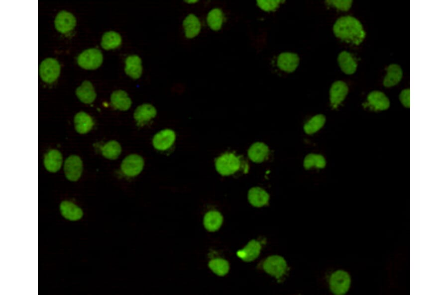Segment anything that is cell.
<instances>
[{
	"instance_id": "obj_1",
	"label": "cell",
	"mask_w": 448,
	"mask_h": 295,
	"mask_svg": "<svg viewBox=\"0 0 448 295\" xmlns=\"http://www.w3.org/2000/svg\"><path fill=\"white\" fill-rule=\"evenodd\" d=\"M333 31L337 38L356 45L361 43L365 37L362 24L350 15L338 18L333 26Z\"/></svg>"
},
{
	"instance_id": "obj_2",
	"label": "cell",
	"mask_w": 448,
	"mask_h": 295,
	"mask_svg": "<svg viewBox=\"0 0 448 295\" xmlns=\"http://www.w3.org/2000/svg\"><path fill=\"white\" fill-rule=\"evenodd\" d=\"M216 171L222 176L233 175L243 169L244 173L248 171V165L239 155L233 152L226 151L218 156L215 160Z\"/></svg>"
},
{
	"instance_id": "obj_3",
	"label": "cell",
	"mask_w": 448,
	"mask_h": 295,
	"mask_svg": "<svg viewBox=\"0 0 448 295\" xmlns=\"http://www.w3.org/2000/svg\"><path fill=\"white\" fill-rule=\"evenodd\" d=\"M144 165L145 161L141 155L137 153H130L122 160L120 169L125 177L133 178L141 173Z\"/></svg>"
},
{
	"instance_id": "obj_4",
	"label": "cell",
	"mask_w": 448,
	"mask_h": 295,
	"mask_svg": "<svg viewBox=\"0 0 448 295\" xmlns=\"http://www.w3.org/2000/svg\"><path fill=\"white\" fill-rule=\"evenodd\" d=\"M176 140L175 132L170 128H165L156 133L152 138L154 148L159 151H166L174 146Z\"/></svg>"
},
{
	"instance_id": "obj_5",
	"label": "cell",
	"mask_w": 448,
	"mask_h": 295,
	"mask_svg": "<svg viewBox=\"0 0 448 295\" xmlns=\"http://www.w3.org/2000/svg\"><path fill=\"white\" fill-rule=\"evenodd\" d=\"M103 61L101 51L96 48L85 50L78 57L77 62L79 66L86 70H95L101 66Z\"/></svg>"
},
{
	"instance_id": "obj_6",
	"label": "cell",
	"mask_w": 448,
	"mask_h": 295,
	"mask_svg": "<svg viewBox=\"0 0 448 295\" xmlns=\"http://www.w3.org/2000/svg\"><path fill=\"white\" fill-rule=\"evenodd\" d=\"M263 270L268 274L280 279L288 270L286 261L282 257L275 255L268 257L263 262Z\"/></svg>"
},
{
	"instance_id": "obj_7",
	"label": "cell",
	"mask_w": 448,
	"mask_h": 295,
	"mask_svg": "<svg viewBox=\"0 0 448 295\" xmlns=\"http://www.w3.org/2000/svg\"><path fill=\"white\" fill-rule=\"evenodd\" d=\"M60 72V66L58 62L53 58L44 60L39 67V74L43 81L51 83L58 77Z\"/></svg>"
},
{
	"instance_id": "obj_8",
	"label": "cell",
	"mask_w": 448,
	"mask_h": 295,
	"mask_svg": "<svg viewBox=\"0 0 448 295\" xmlns=\"http://www.w3.org/2000/svg\"><path fill=\"white\" fill-rule=\"evenodd\" d=\"M350 277L349 274L343 270L334 272L330 278L331 291L335 295H343L348 290L350 285Z\"/></svg>"
},
{
	"instance_id": "obj_9",
	"label": "cell",
	"mask_w": 448,
	"mask_h": 295,
	"mask_svg": "<svg viewBox=\"0 0 448 295\" xmlns=\"http://www.w3.org/2000/svg\"><path fill=\"white\" fill-rule=\"evenodd\" d=\"M157 113V110L153 105L150 103H143L137 106L135 109L133 119L137 126L142 127L155 118Z\"/></svg>"
},
{
	"instance_id": "obj_10",
	"label": "cell",
	"mask_w": 448,
	"mask_h": 295,
	"mask_svg": "<svg viewBox=\"0 0 448 295\" xmlns=\"http://www.w3.org/2000/svg\"><path fill=\"white\" fill-rule=\"evenodd\" d=\"M64 171L69 180L77 181L83 171V162L80 157L75 155L67 157L64 163Z\"/></svg>"
},
{
	"instance_id": "obj_11",
	"label": "cell",
	"mask_w": 448,
	"mask_h": 295,
	"mask_svg": "<svg viewBox=\"0 0 448 295\" xmlns=\"http://www.w3.org/2000/svg\"><path fill=\"white\" fill-rule=\"evenodd\" d=\"M348 87L346 83L341 80L334 82L330 90V101L333 108H336L344 100L348 93Z\"/></svg>"
},
{
	"instance_id": "obj_12",
	"label": "cell",
	"mask_w": 448,
	"mask_h": 295,
	"mask_svg": "<svg viewBox=\"0 0 448 295\" xmlns=\"http://www.w3.org/2000/svg\"><path fill=\"white\" fill-rule=\"evenodd\" d=\"M59 211L61 216L67 220L72 221L81 220L84 215L82 209L74 203L69 201H63L59 205Z\"/></svg>"
},
{
	"instance_id": "obj_13",
	"label": "cell",
	"mask_w": 448,
	"mask_h": 295,
	"mask_svg": "<svg viewBox=\"0 0 448 295\" xmlns=\"http://www.w3.org/2000/svg\"><path fill=\"white\" fill-rule=\"evenodd\" d=\"M76 20L70 12L65 10L60 11L56 15L55 21L56 29L62 33H67L73 30L76 25Z\"/></svg>"
},
{
	"instance_id": "obj_14",
	"label": "cell",
	"mask_w": 448,
	"mask_h": 295,
	"mask_svg": "<svg viewBox=\"0 0 448 295\" xmlns=\"http://www.w3.org/2000/svg\"><path fill=\"white\" fill-rule=\"evenodd\" d=\"M299 60L297 54L290 52H284L278 55L277 65L281 70L287 73H292L298 66Z\"/></svg>"
},
{
	"instance_id": "obj_15",
	"label": "cell",
	"mask_w": 448,
	"mask_h": 295,
	"mask_svg": "<svg viewBox=\"0 0 448 295\" xmlns=\"http://www.w3.org/2000/svg\"><path fill=\"white\" fill-rule=\"evenodd\" d=\"M142 65L141 58L137 55H131L125 60L124 72L133 79L139 78L142 73Z\"/></svg>"
},
{
	"instance_id": "obj_16",
	"label": "cell",
	"mask_w": 448,
	"mask_h": 295,
	"mask_svg": "<svg viewBox=\"0 0 448 295\" xmlns=\"http://www.w3.org/2000/svg\"><path fill=\"white\" fill-rule=\"evenodd\" d=\"M111 103L112 107L119 111H125L130 109L132 100L128 93L123 90H116L111 95Z\"/></svg>"
},
{
	"instance_id": "obj_17",
	"label": "cell",
	"mask_w": 448,
	"mask_h": 295,
	"mask_svg": "<svg viewBox=\"0 0 448 295\" xmlns=\"http://www.w3.org/2000/svg\"><path fill=\"white\" fill-rule=\"evenodd\" d=\"M268 147L262 142H255L252 144L247 151L249 158L255 163H261L265 160L269 154Z\"/></svg>"
},
{
	"instance_id": "obj_18",
	"label": "cell",
	"mask_w": 448,
	"mask_h": 295,
	"mask_svg": "<svg viewBox=\"0 0 448 295\" xmlns=\"http://www.w3.org/2000/svg\"><path fill=\"white\" fill-rule=\"evenodd\" d=\"M261 249L259 241L255 239L250 240L242 249L236 252L237 256L245 262H250L256 259Z\"/></svg>"
},
{
	"instance_id": "obj_19",
	"label": "cell",
	"mask_w": 448,
	"mask_h": 295,
	"mask_svg": "<svg viewBox=\"0 0 448 295\" xmlns=\"http://www.w3.org/2000/svg\"><path fill=\"white\" fill-rule=\"evenodd\" d=\"M368 105L375 111L387 109L390 106L388 98L383 92L373 91L370 92L367 97Z\"/></svg>"
},
{
	"instance_id": "obj_20",
	"label": "cell",
	"mask_w": 448,
	"mask_h": 295,
	"mask_svg": "<svg viewBox=\"0 0 448 295\" xmlns=\"http://www.w3.org/2000/svg\"><path fill=\"white\" fill-rule=\"evenodd\" d=\"M183 26L185 36L189 39L197 36L201 29L200 20L194 14H189L185 17L183 21Z\"/></svg>"
},
{
	"instance_id": "obj_21",
	"label": "cell",
	"mask_w": 448,
	"mask_h": 295,
	"mask_svg": "<svg viewBox=\"0 0 448 295\" xmlns=\"http://www.w3.org/2000/svg\"><path fill=\"white\" fill-rule=\"evenodd\" d=\"M76 94L79 99L85 104L92 103L97 96L92 83L88 80L84 81L82 85L76 89Z\"/></svg>"
},
{
	"instance_id": "obj_22",
	"label": "cell",
	"mask_w": 448,
	"mask_h": 295,
	"mask_svg": "<svg viewBox=\"0 0 448 295\" xmlns=\"http://www.w3.org/2000/svg\"><path fill=\"white\" fill-rule=\"evenodd\" d=\"M249 203L256 207H261L267 205L269 200L268 193L259 187L251 188L248 192Z\"/></svg>"
},
{
	"instance_id": "obj_23",
	"label": "cell",
	"mask_w": 448,
	"mask_h": 295,
	"mask_svg": "<svg viewBox=\"0 0 448 295\" xmlns=\"http://www.w3.org/2000/svg\"><path fill=\"white\" fill-rule=\"evenodd\" d=\"M74 121L76 131L82 134L90 132L94 125L91 116L84 112H80L76 114Z\"/></svg>"
},
{
	"instance_id": "obj_24",
	"label": "cell",
	"mask_w": 448,
	"mask_h": 295,
	"mask_svg": "<svg viewBox=\"0 0 448 295\" xmlns=\"http://www.w3.org/2000/svg\"><path fill=\"white\" fill-rule=\"evenodd\" d=\"M337 62L341 70L346 74H354L357 68V63L349 52L343 51L337 57Z\"/></svg>"
},
{
	"instance_id": "obj_25",
	"label": "cell",
	"mask_w": 448,
	"mask_h": 295,
	"mask_svg": "<svg viewBox=\"0 0 448 295\" xmlns=\"http://www.w3.org/2000/svg\"><path fill=\"white\" fill-rule=\"evenodd\" d=\"M62 159V155L60 151L56 149L50 150L44 156L45 167L49 172H56L60 168Z\"/></svg>"
},
{
	"instance_id": "obj_26",
	"label": "cell",
	"mask_w": 448,
	"mask_h": 295,
	"mask_svg": "<svg viewBox=\"0 0 448 295\" xmlns=\"http://www.w3.org/2000/svg\"><path fill=\"white\" fill-rule=\"evenodd\" d=\"M402 76L403 72L400 66L395 64H391L387 69L383 84L386 87L396 85L401 81Z\"/></svg>"
},
{
	"instance_id": "obj_27",
	"label": "cell",
	"mask_w": 448,
	"mask_h": 295,
	"mask_svg": "<svg viewBox=\"0 0 448 295\" xmlns=\"http://www.w3.org/2000/svg\"><path fill=\"white\" fill-rule=\"evenodd\" d=\"M223 221V217L220 213L216 211H210L205 214L203 223L207 230L214 232L220 228Z\"/></svg>"
},
{
	"instance_id": "obj_28",
	"label": "cell",
	"mask_w": 448,
	"mask_h": 295,
	"mask_svg": "<svg viewBox=\"0 0 448 295\" xmlns=\"http://www.w3.org/2000/svg\"><path fill=\"white\" fill-rule=\"evenodd\" d=\"M121 42V36L118 32L109 31L103 34L101 45L103 49L109 50L118 48Z\"/></svg>"
},
{
	"instance_id": "obj_29",
	"label": "cell",
	"mask_w": 448,
	"mask_h": 295,
	"mask_svg": "<svg viewBox=\"0 0 448 295\" xmlns=\"http://www.w3.org/2000/svg\"><path fill=\"white\" fill-rule=\"evenodd\" d=\"M101 150L103 156L105 158L110 160H114L121 154L122 147L117 141L111 140L104 145Z\"/></svg>"
},
{
	"instance_id": "obj_30",
	"label": "cell",
	"mask_w": 448,
	"mask_h": 295,
	"mask_svg": "<svg viewBox=\"0 0 448 295\" xmlns=\"http://www.w3.org/2000/svg\"><path fill=\"white\" fill-rule=\"evenodd\" d=\"M223 20L224 15L223 11L219 8H215L212 9L207 15V24L213 30H219L222 26Z\"/></svg>"
},
{
	"instance_id": "obj_31",
	"label": "cell",
	"mask_w": 448,
	"mask_h": 295,
	"mask_svg": "<svg viewBox=\"0 0 448 295\" xmlns=\"http://www.w3.org/2000/svg\"><path fill=\"white\" fill-rule=\"evenodd\" d=\"M326 117L322 114H318L311 118L304 126L305 132L309 135L313 134L324 125Z\"/></svg>"
},
{
	"instance_id": "obj_32",
	"label": "cell",
	"mask_w": 448,
	"mask_h": 295,
	"mask_svg": "<svg viewBox=\"0 0 448 295\" xmlns=\"http://www.w3.org/2000/svg\"><path fill=\"white\" fill-rule=\"evenodd\" d=\"M326 164V161L324 156L315 153L307 155L303 161V166L307 169L313 168H323Z\"/></svg>"
},
{
	"instance_id": "obj_33",
	"label": "cell",
	"mask_w": 448,
	"mask_h": 295,
	"mask_svg": "<svg viewBox=\"0 0 448 295\" xmlns=\"http://www.w3.org/2000/svg\"><path fill=\"white\" fill-rule=\"evenodd\" d=\"M210 269L219 276L225 275L229 271L228 262L223 258H215L211 260L209 263Z\"/></svg>"
},
{
	"instance_id": "obj_34",
	"label": "cell",
	"mask_w": 448,
	"mask_h": 295,
	"mask_svg": "<svg viewBox=\"0 0 448 295\" xmlns=\"http://www.w3.org/2000/svg\"><path fill=\"white\" fill-rule=\"evenodd\" d=\"M282 0H257L258 7L262 10L270 12L275 10L279 6Z\"/></svg>"
},
{
	"instance_id": "obj_35",
	"label": "cell",
	"mask_w": 448,
	"mask_h": 295,
	"mask_svg": "<svg viewBox=\"0 0 448 295\" xmlns=\"http://www.w3.org/2000/svg\"><path fill=\"white\" fill-rule=\"evenodd\" d=\"M326 2L338 9L347 11L351 6L352 0H327Z\"/></svg>"
},
{
	"instance_id": "obj_36",
	"label": "cell",
	"mask_w": 448,
	"mask_h": 295,
	"mask_svg": "<svg viewBox=\"0 0 448 295\" xmlns=\"http://www.w3.org/2000/svg\"><path fill=\"white\" fill-rule=\"evenodd\" d=\"M399 99L402 105L407 108H409L410 106V89L403 90L399 95Z\"/></svg>"
},
{
	"instance_id": "obj_37",
	"label": "cell",
	"mask_w": 448,
	"mask_h": 295,
	"mask_svg": "<svg viewBox=\"0 0 448 295\" xmlns=\"http://www.w3.org/2000/svg\"><path fill=\"white\" fill-rule=\"evenodd\" d=\"M185 1L188 3H194L198 1V0H185Z\"/></svg>"
}]
</instances>
